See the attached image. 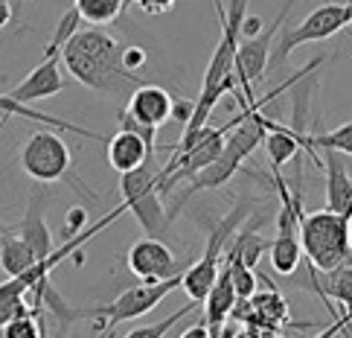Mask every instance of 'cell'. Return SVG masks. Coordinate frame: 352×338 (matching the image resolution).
I'll return each instance as SVG.
<instances>
[{
	"label": "cell",
	"instance_id": "cell-8",
	"mask_svg": "<svg viewBox=\"0 0 352 338\" xmlns=\"http://www.w3.org/2000/svg\"><path fill=\"white\" fill-rule=\"evenodd\" d=\"M70 167H73V155H70V146L65 143V137L58 134V129L47 131V129H38L30 134V140L21 146V169L30 175L32 181L38 184H53V181H61L67 178L76 190L87 193L85 187L70 175ZM91 196V193H87Z\"/></svg>",
	"mask_w": 352,
	"mask_h": 338
},
{
	"label": "cell",
	"instance_id": "cell-34",
	"mask_svg": "<svg viewBox=\"0 0 352 338\" xmlns=\"http://www.w3.org/2000/svg\"><path fill=\"white\" fill-rule=\"evenodd\" d=\"M329 335H332V332H323V335H320V338H329Z\"/></svg>",
	"mask_w": 352,
	"mask_h": 338
},
{
	"label": "cell",
	"instance_id": "cell-31",
	"mask_svg": "<svg viewBox=\"0 0 352 338\" xmlns=\"http://www.w3.org/2000/svg\"><path fill=\"white\" fill-rule=\"evenodd\" d=\"M228 338H265L256 327H245V330H230Z\"/></svg>",
	"mask_w": 352,
	"mask_h": 338
},
{
	"label": "cell",
	"instance_id": "cell-13",
	"mask_svg": "<svg viewBox=\"0 0 352 338\" xmlns=\"http://www.w3.org/2000/svg\"><path fill=\"white\" fill-rule=\"evenodd\" d=\"M239 304L236 297V289H233V277H230V266L224 262V266L219 268V277L216 283H212L210 295L204 297V324L210 327L212 338H219L224 321H228L233 315V309Z\"/></svg>",
	"mask_w": 352,
	"mask_h": 338
},
{
	"label": "cell",
	"instance_id": "cell-28",
	"mask_svg": "<svg viewBox=\"0 0 352 338\" xmlns=\"http://www.w3.org/2000/svg\"><path fill=\"white\" fill-rule=\"evenodd\" d=\"M125 67L134 70V73L140 67H146V50L134 47V44H125Z\"/></svg>",
	"mask_w": 352,
	"mask_h": 338
},
{
	"label": "cell",
	"instance_id": "cell-35",
	"mask_svg": "<svg viewBox=\"0 0 352 338\" xmlns=\"http://www.w3.org/2000/svg\"><path fill=\"white\" fill-rule=\"evenodd\" d=\"M44 338H50V332H47V335H44Z\"/></svg>",
	"mask_w": 352,
	"mask_h": 338
},
{
	"label": "cell",
	"instance_id": "cell-6",
	"mask_svg": "<svg viewBox=\"0 0 352 338\" xmlns=\"http://www.w3.org/2000/svg\"><path fill=\"white\" fill-rule=\"evenodd\" d=\"M157 175L160 169L155 167V160H146L143 167L120 175V204L140 222L146 236H160L169 224V213L160 202Z\"/></svg>",
	"mask_w": 352,
	"mask_h": 338
},
{
	"label": "cell",
	"instance_id": "cell-33",
	"mask_svg": "<svg viewBox=\"0 0 352 338\" xmlns=\"http://www.w3.org/2000/svg\"><path fill=\"white\" fill-rule=\"evenodd\" d=\"M131 3H134V0H122V6H125V9H129Z\"/></svg>",
	"mask_w": 352,
	"mask_h": 338
},
{
	"label": "cell",
	"instance_id": "cell-12",
	"mask_svg": "<svg viewBox=\"0 0 352 338\" xmlns=\"http://www.w3.org/2000/svg\"><path fill=\"white\" fill-rule=\"evenodd\" d=\"M172 108H175V99L166 87L160 85H137V91L131 94L129 105L125 111L143 126H152V129H160L163 123L172 120Z\"/></svg>",
	"mask_w": 352,
	"mask_h": 338
},
{
	"label": "cell",
	"instance_id": "cell-16",
	"mask_svg": "<svg viewBox=\"0 0 352 338\" xmlns=\"http://www.w3.org/2000/svg\"><path fill=\"white\" fill-rule=\"evenodd\" d=\"M15 233L32 248V254L38 260L53 254V236H50V228L44 222V198L41 196H32V202L27 207V216H23V222L18 224Z\"/></svg>",
	"mask_w": 352,
	"mask_h": 338
},
{
	"label": "cell",
	"instance_id": "cell-24",
	"mask_svg": "<svg viewBox=\"0 0 352 338\" xmlns=\"http://www.w3.org/2000/svg\"><path fill=\"white\" fill-rule=\"evenodd\" d=\"M230 266V277H233V289H236V297L239 300H250L256 295L259 289V274L256 268H250V266H242V262H230V260H224Z\"/></svg>",
	"mask_w": 352,
	"mask_h": 338
},
{
	"label": "cell",
	"instance_id": "cell-5",
	"mask_svg": "<svg viewBox=\"0 0 352 338\" xmlns=\"http://www.w3.org/2000/svg\"><path fill=\"white\" fill-rule=\"evenodd\" d=\"M175 289H181V274H175V277H169V280L131 286V289H125L122 295H117L114 300H111V304H102V306H87V309L67 306L65 324L76 321V318H94V321H102L105 332H111L114 327H120V324H129V321H137V318L148 315V312L157 309Z\"/></svg>",
	"mask_w": 352,
	"mask_h": 338
},
{
	"label": "cell",
	"instance_id": "cell-30",
	"mask_svg": "<svg viewBox=\"0 0 352 338\" xmlns=\"http://www.w3.org/2000/svg\"><path fill=\"white\" fill-rule=\"evenodd\" d=\"M181 338H212V332H210L207 324H192V327H186L181 332Z\"/></svg>",
	"mask_w": 352,
	"mask_h": 338
},
{
	"label": "cell",
	"instance_id": "cell-29",
	"mask_svg": "<svg viewBox=\"0 0 352 338\" xmlns=\"http://www.w3.org/2000/svg\"><path fill=\"white\" fill-rule=\"evenodd\" d=\"M82 224H85V207H73L67 213V219H65V231L73 233V231H82Z\"/></svg>",
	"mask_w": 352,
	"mask_h": 338
},
{
	"label": "cell",
	"instance_id": "cell-26",
	"mask_svg": "<svg viewBox=\"0 0 352 338\" xmlns=\"http://www.w3.org/2000/svg\"><path fill=\"white\" fill-rule=\"evenodd\" d=\"M117 120H120V129H129V131H134V134H140L143 140H146V146L155 152V146H157V129L143 126V123H137V120L129 114V111H120Z\"/></svg>",
	"mask_w": 352,
	"mask_h": 338
},
{
	"label": "cell",
	"instance_id": "cell-7",
	"mask_svg": "<svg viewBox=\"0 0 352 338\" xmlns=\"http://www.w3.org/2000/svg\"><path fill=\"white\" fill-rule=\"evenodd\" d=\"M297 6V0H288V3L276 12V18L262 27V32L256 35H248V39L239 41V50H236V67H233V76H236V91L233 96L242 94L245 103H256V91L254 87L265 79V67L271 61V47L276 41V32H280L283 21L292 15V9Z\"/></svg>",
	"mask_w": 352,
	"mask_h": 338
},
{
	"label": "cell",
	"instance_id": "cell-25",
	"mask_svg": "<svg viewBox=\"0 0 352 338\" xmlns=\"http://www.w3.org/2000/svg\"><path fill=\"white\" fill-rule=\"evenodd\" d=\"M195 306H198V304H192V300H190V304L181 306L178 312H172L169 318H163V321H157V324H146V327H134V330H131L129 335H125V338H163V335H166V332L175 327V324L184 321L186 315H190V312H192Z\"/></svg>",
	"mask_w": 352,
	"mask_h": 338
},
{
	"label": "cell",
	"instance_id": "cell-14",
	"mask_svg": "<svg viewBox=\"0 0 352 338\" xmlns=\"http://www.w3.org/2000/svg\"><path fill=\"white\" fill-rule=\"evenodd\" d=\"M146 160H155V152L146 146V140L140 134H134L129 129H120L108 140V164H111V169H117L120 175L143 167Z\"/></svg>",
	"mask_w": 352,
	"mask_h": 338
},
{
	"label": "cell",
	"instance_id": "cell-11",
	"mask_svg": "<svg viewBox=\"0 0 352 338\" xmlns=\"http://www.w3.org/2000/svg\"><path fill=\"white\" fill-rule=\"evenodd\" d=\"M65 91V76H61V53L53 56H44L41 65L35 67L27 79L21 85H15L12 91H6L12 99L30 105V103H38V99H50Z\"/></svg>",
	"mask_w": 352,
	"mask_h": 338
},
{
	"label": "cell",
	"instance_id": "cell-1",
	"mask_svg": "<svg viewBox=\"0 0 352 338\" xmlns=\"http://www.w3.org/2000/svg\"><path fill=\"white\" fill-rule=\"evenodd\" d=\"M61 65L76 82L99 94H117L122 87L143 85L134 70L125 67V44L99 27L73 32L61 50Z\"/></svg>",
	"mask_w": 352,
	"mask_h": 338
},
{
	"label": "cell",
	"instance_id": "cell-32",
	"mask_svg": "<svg viewBox=\"0 0 352 338\" xmlns=\"http://www.w3.org/2000/svg\"><path fill=\"white\" fill-rule=\"evenodd\" d=\"M9 21H12V3L9 0H0V30L9 27Z\"/></svg>",
	"mask_w": 352,
	"mask_h": 338
},
{
	"label": "cell",
	"instance_id": "cell-17",
	"mask_svg": "<svg viewBox=\"0 0 352 338\" xmlns=\"http://www.w3.org/2000/svg\"><path fill=\"white\" fill-rule=\"evenodd\" d=\"M0 114H9V117H23V120H32V123H41V126H50V129H58V131H73L79 137H91V140H99L96 131H87V129H79L73 126V123H65L53 114H44V111H35L30 105L18 103V99H12L9 94H0Z\"/></svg>",
	"mask_w": 352,
	"mask_h": 338
},
{
	"label": "cell",
	"instance_id": "cell-23",
	"mask_svg": "<svg viewBox=\"0 0 352 338\" xmlns=\"http://www.w3.org/2000/svg\"><path fill=\"white\" fill-rule=\"evenodd\" d=\"M309 143L311 149H332V152H341V155H352V120L341 123L338 129L332 131H323V134H309Z\"/></svg>",
	"mask_w": 352,
	"mask_h": 338
},
{
	"label": "cell",
	"instance_id": "cell-3",
	"mask_svg": "<svg viewBox=\"0 0 352 338\" xmlns=\"http://www.w3.org/2000/svg\"><path fill=\"white\" fill-rule=\"evenodd\" d=\"M300 248L314 271L326 274L344 262H352V204L346 210H311L300 207L297 216Z\"/></svg>",
	"mask_w": 352,
	"mask_h": 338
},
{
	"label": "cell",
	"instance_id": "cell-27",
	"mask_svg": "<svg viewBox=\"0 0 352 338\" xmlns=\"http://www.w3.org/2000/svg\"><path fill=\"white\" fill-rule=\"evenodd\" d=\"M134 6L143 12V15H166L175 6V0H134Z\"/></svg>",
	"mask_w": 352,
	"mask_h": 338
},
{
	"label": "cell",
	"instance_id": "cell-20",
	"mask_svg": "<svg viewBox=\"0 0 352 338\" xmlns=\"http://www.w3.org/2000/svg\"><path fill=\"white\" fill-rule=\"evenodd\" d=\"M320 286L326 297L338 300L346 309V321H352V262H344V266L320 274Z\"/></svg>",
	"mask_w": 352,
	"mask_h": 338
},
{
	"label": "cell",
	"instance_id": "cell-18",
	"mask_svg": "<svg viewBox=\"0 0 352 338\" xmlns=\"http://www.w3.org/2000/svg\"><path fill=\"white\" fill-rule=\"evenodd\" d=\"M35 262L38 257L18 233H0V268L6 271V277H18V274L30 271Z\"/></svg>",
	"mask_w": 352,
	"mask_h": 338
},
{
	"label": "cell",
	"instance_id": "cell-9",
	"mask_svg": "<svg viewBox=\"0 0 352 338\" xmlns=\"http://www.w3.org/2000/svg\"><path fill=\"white\" fill-rule=\"evenodd\" d=\"M349 27H352V0L349 3H329V0H323V3L314 12H309L297 27L283 32V39L276 41L274 67L283 65V61L292 56L297 47L314 44V41H326V39H332V35L344 32Z\"/></svg>",
	"mask_w": 352,
	"mask_h": 338
},
{
	"label": "cell",
	"instance_id": "cell-19",
	"mask_svg": "<svg viewBox=\"0 0 352 338\" xmlns=\"http://www.w3.org/2000/svg\"><path fill=\"white\" fill-rule=\"evenodd\" d=\"M47 335V324H44V312L35 306H23L15 312L0 330V338H44Z\"/></svg>",
	"mask_w": 352,
	"mask_h": 338
},
{
	"label": "cell",
	"instance_id": "cell-2",
	"mask_svg": "<svg viewBox=\"0 0 352 338\" xmlns=\"http://www.w3.org/2000/svg\"><path fill=\"white\" fill-rule=\"evenodd\" d=\"M245 15H248V0H230V6L224 9V15L219 18V23H221L219 44H216V50H212V59H210V65H207L204 82H201V94L195 99L192 117L184 126V131H195L201 126H207L210 114L219 105V99L224 94H233L236 91L233 67H236L239 41H242V21H245Z\"/></svg>",
	"mask_w": 352,
	"mask_h": 338
},
{
	"label": "cell",
	"instance_id": "cell-15",
	"mask_svg": "<svg viewBox=\"0 0 352 338\" xmlns=\"http://www.w3.org/2000/svg\"><path fill=\"white\" fill-rule=\"evenodd\" d=\"M320 167L326 169V207L329 210H346L352 204V175L346 172L344 155L323 149Z\"/></svg>",
	"mask_w": 352,
	"mask_h": 338
},
{
	"label": "cell",
	"instance_id": "cell-10",
	"mask_svg": "<svg viewBox=\"0 0 352 338\" xmlns=\"http://www.w3.org/2000/svg\"><path fill=\"white\" fill-rule=\"evenodd\" d=\"M125 266L134 277H140L143 283H157V280H169L175 274H181V266L175 260L172 248L163 245L157 236H143L137 240L129 254H125Z\"/></svg>",
	"mask_w": 352,
	"mask_h": 338
},
{
	"label": "cell",
	"instance_id": "cell-22",
	"mask_svg": "<svg viewBox=\"0 0 352 338\" xmlns=\"http://www.w3.org/2000/svg\"><path fill=\"white\" fill-rule=\"evenodd\" d=\"M73 9L91 27H108L125 12L122 0H73Z\"/></svg>",
	"mask_w": 352,
	"mask_h": 338
},
{
	"label": "cell",
	"instance_id": "cell-4",
	"mask_svg": "<svg viewBox=\"0 0 352 338\" xmlns=\"http://www.w3.org/2000/svg\"><path fill=\"white\" fill-rule=\"evenodd\" d=\"M248 216H250V204L242 202V204H236L228 216H221V219H216L210 224L204 254H201L186 271H181V289L186 292V297H190L192 304H204V297L210 295L212 283H216V277H219L228 242L236 236V231L242 228V222Z\"/></svg>",
	"mask_w": 352,
	"mask_h": 338
},
{
	"label": "cell",
	"instance_id": "cell-21",
	"mask_svg": "<svg viewBox=\"0 0 352 338\" xmlns=\"http://www.w3.org/2000/svg\"><path fill=\"white\" fill-rule=\"evenodd\" d=\"M268 240L265 236H259V233H254L250 228H245L242 233L236 231V240H233V245H228V260L230 262H242V266H250V268H256V262H259V257H262V251H268Z\"/></svg>",
	"mask_w": 352,
	"mask_h": 338
}]
</instances>
